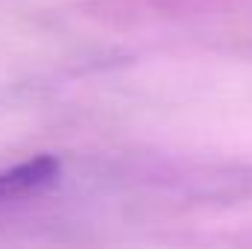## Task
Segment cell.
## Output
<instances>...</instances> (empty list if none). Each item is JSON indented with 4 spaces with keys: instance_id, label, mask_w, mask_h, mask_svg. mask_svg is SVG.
I'll list each match as a JSON object with an SVG mask.
<instances>
[{
    "instance_id": "6da1fadb",
    "label": "cell",
    "mask_w": 252,
    "mask_h": 249,
    "mask_svg": "<svg viewBox=\"0 0 252 249\" xmlns=\"http://www.w3.org/2000/svg\"><path fill=\"white\" fill-rule=\"evenodd\" d=\"M56 176H59V161L50 156H38L27 164L3 170L0 173V202H12L18 196L35 193V190L47 187Z\"/></svg>"
}]
</instances>
